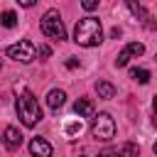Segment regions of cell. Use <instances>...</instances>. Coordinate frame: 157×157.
Wrapping results in <instances>:
<instances>
[{"mask_svg": "<svg viewBox=\"0 0 157 157\" xmlns=\"http://www.w3.org/2000/svg\"><path fill=\"white\" fill-rule=\"evenodd\" d=\"M39 27H42V32H44V34H47L49 39H56V42L66 39V29H64L61 15H59V10H54V7L44 12V17H42Z\"/></svg>", "mask_w": 157, "mask_h": 157, "instance_id": "obj_3", "label": "cell"}, {"mask_svg": "<svg viewBox=\"0 0 157 157\" xmlns=\"http://www.w3.org/2000/svg\"><path fill=\"white\" fill-rule=\"evenodd\" d=\"M155 59H157V54H155Z\"/></svg>", "mask_w": 157, "mask_h": 157, "instance_id": "obj_24", "label": "cell"}, {"mask_svg": "<svg viewBox=\"0 0 157 157\" xmlns=\"http://www.w3.org/2000/svg\"><path fill=\"white\" fill-rule=\"evenodd\" d=\"M64 101H66V93H64L61 88H52V91L47 93V105H49L52 110H59V108L64 105Z\"/></svg>", "mask_w": 157, "mask_h": 157, "instance_id": "obj_8", "label": "cell"}, {"mask_svg": "<svg viewBox=\"0 0 157 157\" xmlns=\"http://www.w3.org/2000/svg\"><path fill=\"white\" fill-rule=\"evenodd\" d=\"M152 152H155V155H157V142H155V145H152Z\"/></svg>", "mask_w": 157, "mask_h": 157, "instance_id": "obj_23", "label": "cell"}, {"mask_svg": "<svg viewBox=\"0 0 157 157\" xmlns=\"http://www.w3.org/2000/svg\"><path fill=\"white\" fill-rule=\"evenodd\" d=\"M96 91H98V96L105 98V101L115 96V86H113L110 81H96Z\"/></svg>", "mask_w": 157, "mask_h": 157, "instance_id": "obj_11", "label": "cell"}, {"mask_svg": "<svg viewBox=\"0 0 157 157\" xmlns=\"http://www.w3.org/2000/svg\"><path fill=\"white\" fill-rule=\"evenodd\" d=\"M74 110H76V115H81V118H91V115H93V103H91V98H78V101L74 103Z\"/></svg>", "mask_w": 157, "mask_h": 157, "instance_id": "obj_10", "label": "cell"}, {"mask_svg": "<svg viewBox=\"0 0 157 157\" xmlns=\"http://www.w3.org/2000/svg\"><path fill=\"white\" fill-rule=\"evenodd\" d=\"M128 49L135 54V56H140V54H145V44H140V42H130L128 44Z\"/></svg>", "mask_w": 157, "mask_h": 157, "instance_id": "obj_16", "label": "cell"}, {"mask_svg": "<svg viewBox=\"0 0 157 157\" xmlns=\"http://www.w3.org/2000/svg\"><path fill=\"white\" fill-rule=\"evenodd\" d=\"M130 76H132L137 83H147V81H150V71H147V69H132Z\"/></svg>", "mask_w": 157, "mask_h": 157, "instance_id": "obj_14", "label": "cell"}, {"mask_svg": "<svg viewBox=\"0 0 157 157\" xmlns=\"http://www.w3.org/2000/svg\"><path fill=\"white\" fill-rule=\"evenodd\" d=\"M66 130H69V132H76V130H81V123H78V125H76V123H71Z\"/></svg>", "mask_w": 157, "mask_h": 157, "instance_id": "obj_20", "label": "cell"}, {"mask_svg": "<svg viewBox=\"0 0 157 157\" xmlns=\"http://www.w3.org/2000/svg\"><path fill=\"white\" fill-rule=\"evenodd\" d=\"M0 25H2V27H7V29H12V27L17 25V15H15L12 10H5V12L0 15Z\"/></svg>", "mask_w": 157, "mask_h": 157, "instance_id": "obj_13", "label": "cell"}, {"mask_svg": "<svg viewBox=\"0 0 157 157\" xmlns=\"http://www.w3.org/2000/svg\"><path fill=\"white\" fill-rule=\"evenodd\" d=\"M128 7H130V12H132V15H135V17H137L147 29H155V27H157V25L152 22V15H150V12H147L137 0H128Z\"/></svg>", "mask_w": 157, "mask_h": 157, "instance_id": "obj_6", "label": "cell"}, {"mask_svg": "<svg viewBox=\"0 0 157 157\" xmlns=\"http://www.w3.org/2000/svg\"><path fill=\"white\" fill-rule=\"evenodd\" d=\"M91 132H93V137H96V140L108 142V140H113V137H115V120H113L108 113H98V115L93 118Z\"/></svg>", "mask_w": 157, "mask_h": 157, "instance_id": "obj_4", "label": "cell"}, {"mask_svg": "<svg viewBox=\"0 0 157 157\" xmlns=\"http://www.w3.org/2000/svg\"><path fill=\"white\" fill-rule=\"evenodd\" d=\"M17 115L22 120L25 128H34L39 120H42V110H39V103L34 98V93L27 88V86H17Z\"/></svg>", "mask_w": 157, "mask_h": 157, "instance_id": "obj_1", "label": "cell"}, {"mask_svg": "<svg viewBox=\"0 0 157 157\" xmlns=\"http://www.w3.org/2000/svg\"><path fill=\"white\" fill-rule=\"evenodd\" d=\"M37 54H39V56H49V54H52V49H49L47 44H42V47L37 49Z\"/></svg>", "mask_w": 157, "mask_h": 157, "instance_id": "obj_18", "label": "cell"}, {"mask_svg": "<svg viewBox=\"0 0 157 157\" xmlns=\"http://www.w3.org/2000/svg\"><path fill=\"white\" fill-rule=\"evenodd\" d=\"M29 152H32V155H39V157H49L54 150H52V145H49L44 137H32V140H29Z\"/></svg>", "mask_w": 157, "mask_h": 157, "instance_id": "obj_7", "label": "cell"}, {"mask_svg": "<svg viewBox=\"0 0 157 157\" xmlns=\"http://www.w3.org/2000/svg\"><path fill=\"white\" fill-rule=\"evenodd\" d=\"M66 66H69V69H76V66H78V61H76V59H69V61H66Z\"/></svg>", "mask_w": 157, "mask_h": 157, "instance_id": "obj_21", "label": "cell"}, {"mask_svg": "<svg viewBox=\"0 0 157 157\" xmlns=\"http://www.w3.org/2000/svg\"><path fill=\"white\" fill-rule=\"evenodd\" d=\"M130 56H135V54H132V52H130V49L125 47V49H123V52H120V54L115 56V66H128V61H130Z\"/></svg>", "mask_w": 157, "mask_h": 157, "instance_id": "obj_15", "label": "cell"}, {"mask_svg": "<svg viewBox=\"0 0 157 157\" xmlns=\"http://www.w3.org/2000/svg\"><path fill=\"white\" fill-rule=\"evenodd\" d=\"M98 2H101V0H81V7L88 10V12H93V10L98 7Z\"/></svg>", "mask_w": 157, "mask_h": 157, "instance_id": "obj_17", "label": "cell"}, {"mask_svg": "<svg viewBox=\"0 0 157 157\" xmlns=\"http://www.w3.org/2000/svg\"><path fill=\"white\" fill-rule=\"evenodd\" d=\"M17 2H20V5H22V7H32V5H34V2H37V0H17Z\"/></svg>", "mask_w": 157, "mask_h": 157, "instance_id": "obj_19", "label": "cell"}, {"mask_svg": "<svg viewBox=\"0 0 157 157\" xmlns=\"http://www.w3.org/2000/svg\"><path fill=\"white\" fill-rule=\"evenodd\" d=\"M7 56L15 59V61H22V64H29V61H34L37 49H34V44L29 39H20L17 44H10L7 47Z\"/></svg>", "mask_w": 157, "mask_h": 157, "instance_id": "obj_5", "label": "cell"}, {"mask_svg": "<svg viewBox=\"0 0 157 157\" xmlns=\"http://www.w3.org/2000/svg\"><path fill=\"white\" fill-rule=\"evenodd\" d=\"M74 42L81 44V47H98L103 42V27H101V20L96 17H83L76 22V29H74Z\"/></svg>", "mask_w": 157, "mask_h": 157, "instance_id": "obj_2", "label": "cell"}, {"mask_svg": "<svg viewBox=\"0 0 157 157\" xmlns=\"http://www.w3.org/2000/svg\"><path fill=\"white\" fill-rule=\"evenodd\" d=\"M110 152H118V155H137V152H140V147L128 142V145H120V147H115V150H105L103 155H110Z\"/></svg>", "mask_w": 157, "mask_h": 157, "instance_id": "obj_12", "label": "cell"}, {"mask_svg": "<svg viewBox=\"0 0 157 157\" xmlns=\"http://www.w3.org/2000/svg\"><path fill=\"white\" fill-rule=\"evenodd\" d=\"M5 145H7V150H17L22 145V135L17 128H12V125L5 128Z\"/></svg>", "mask_w": 157, "mask_h": 157, "instance_id": "obj_9", "label": "cell"}, {"mask_svg": "<svg viewBox=\"0 0 157 157\" xmlns=\"http://www.w3.org/2000/svg\"><path fill=\"white\" fill-rule=\"evenodd\" d=\"M152 110H155V113H157V96H155V98H152Z\"/></svg>", "mask_w": 157, "mask_h": 157, "instance_id": "obj_22", "label": "cell"}]
</instances>
